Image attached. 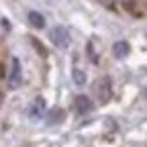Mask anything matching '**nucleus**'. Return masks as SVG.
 <instances>
[{"label": "nucleus", "mask_w": 147, "mask_h": 147, "mask_svg": "<svg viewBox=\"0 0 147 147\" xmlns=\"http://www.w3.org/2000/svg\"><path fill=\"white\" fill-rule=\"evenodd\" d=\"M98 2H102V4H106V6H113V0H98Z\"/></svg>", "instance_id": "obj_10"}, {"label": "nucleus", "mask_w": 147, "mask_h": 147, "mask_svg": "<svg viewBox=\"0 0 147 147\" xmlns=\"http://www.w3.org/2000/svg\"><path fill=\"white\" fill-rule=\"evenodd\" d=\"M145 96H147V90H145Z\"/></svg>", "instance_id": "obj_12"}, {"label": "nucleus", "mask_w": 147, "mask_h": 147, "mask_svg": "<svg viewBox=\"0 0 147 147\" xmlns=\"http://www.w3.org/2000/svg\"><path fill=\"white\" fill-rule=\"evenodd\" d=\"M63 119H65V113L61 108H53V110H49V115H47V125L49 127H53V125H59V123H63Z\"/></svg>", "instance_id": "obj_5"}, {"label": "nucleus", "mask_w": 147, "mask_h": 147, "mask_svg": "<svg viewBox=\"0 0 147 147\" xmlns=\"http://www.w3.org/2000/svg\"><path fill=\"white\" fill-rule=\"evenodd\" d=\"M71 76H74V82H76L78 86H84V84H86V74H84L82 69L76 67V69L71 71Z\"/></svg>", "instance_id": "obj_8"}, {"label": "nucleus", "mask_w": 147, "mask_h": 147, "mask_svg": "<svg viewBox=\"0 0 147 147\" xmlns=\"http://www.w3.org/2000/svg\"><path fill=\"white\" fill-rule=\"evenodd\" d=\"M92 92H94V96L98 102H108L110 100V94H113V82H110L108 76H100L96 78L94 86H92Z\"/></svg>", "instance_id": "obj_1"}, {"label": "nucleus", "mask_w": 147, "mask_h": 147, "mask_svg": "<svg viewBox=\"0 0 147 147\" xmlns=\"http://www.w3.org/2000/svg\"><path fill=\"white\" fill-rule=\"evenodd\" d=\"M23 84V71H21V61L18 57H12L10 59V74H8V80H6V86L10 90H16L18 86Z\"/></svg>", "instance_id": "obj_2"}, {"label": "nucleus", "mask_w": 147, "mask_h": 147, "mask_svg": "<svg viewBox=\"0 0 147 147\" xmlns=\"http://www.w3.org/2000/svg\"><path fill=\"white\" fill-rule=\"evenodd\" d=\"M29 23L35 27V29H43L45 27V16L41 14V12H29Z\"/></svg>", "instance_id": "obj_7"}, {"label": "nucleus", "mask_w": 147, "mask_h": 147, "mask_svg": "<svg viewBox=\"0 0 147 147\" xmlns=\"http://www.w3.org/2000/svg\"><path fill=\"white\" fill-rule=\"evenodd\" d=\"M0 104H2V94H0Z\"/></svg>", "instance_id": "obj_11"}, {"label": "nucleus", "mask_w": 147, "mask_h": 147, "mask_svg": "<svg viewBox=\"0 0 147 147\" xmlns=\"http://www.w3.org/2000/svg\"><path fill=\"white\" fill-rule=\"evenodd\" d=\"M49 37H51V41L55 43V45H57L59 49H65L67 45H69V39H71V37H69V31L65 29V27H53L51 29V33H49Z\"/></svg>", "instance_id": "obj_3"}, {"label": "nucleus", "mask_w": 147, "mask_h": 147, "mask_svg": "<svg viewBox=\"0 0 147 147\" xmlns=\"http://www.w3.org/2000/svg\"><path fill=\"white\" fill-rule=\"evenodd\" d=\"M74 106H76L78 115H88L90 110H92V102H90V98L84 96V94H80V96L74 98Z\"/></svg>", "instance_id": "obj_4"}, {"label": "nucleus", "mask_w": 147, "mask_h": 147, "mask_svg": "<svg viewBox=\"0 0 147 147\" xmlns=\"http://www.w3.org/2000/svg\"><path fill=\"white\" fill-rule=\"evenodd\" d=\"M133 2H135V0H121V4H125L127 8H131V6H133Z\"/></svg>", "instance_id": "obj_9"}, {"label": "nucleus", "mask_w": 147, "mask_h": 147, "mask_svg": "<svg viewBox=\"0 0 147 147\" xmlns=\"http://www.w3.org/2000/svg\"><path fill=\"white\" fill-rule=\"evenodd\" d=\"M129 51H131V47H129L127 41H117L113 45V55H115V57H127Z\"/></svg>", "instance_id": "obj_6"}]
</instances>
